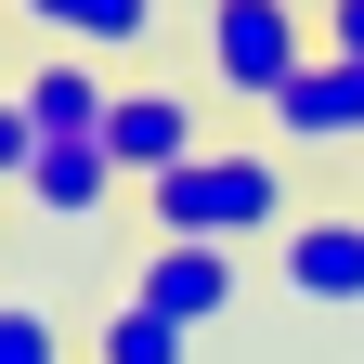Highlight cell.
Here are the masks:
<instances>
[{
	"instance_id": "2e32d148",
	"label": "cell",
	"mask_w": 364,
	"mask_h": 364,
	"mask_svg": "<svg viewBox=\"0 0 364 364\" xmlns=\"http://www.w3.org/2000/svg\"><path fill=\"white\" fill-rule=\"evenodd\" d=\"M312 14H326V0H312Z\"/></svg>"
},
{
	"instance_id": "ba28073f",
	"label": "cell",
	"mask_w": 364,
	"mask_h": 364,
	"mask_svg": "<svg viewBox=\"0 0 364 364\" xmlns=\"http://www.w3.org/2000/svg\"><path fill=\"white\" fill-rule=\"evenodd\" d=\"M117 196H130V182L105 156V130H65V144H39V169H26V208L39 221H105Z\"/></svg>"
},
{
	"instance_id": "9a60e30c",
	"label": "cell",
	"mask_w": 364,
	"mask_h": 364,
	"mask_svg": "<svg viewBox=\"0 0 364 364\" xmlns=\"http://www.w3.org/2000/svg\"><path fill=\"white\" fill-rule=\"evenodd\" d=\"M351 208H364V182H351Z\"/></svg>"
},
{
	"instance_id": "5bb4252c",
	"label": "cell",
	"mask_w": 364,
	"mask_h": 364,
	"mask_svg": "<svg viewBox=\"0 0 364 364\" xmlns=\"http://www.w3.org/2000/svg\"><path fill=\"white\" fill-rule=\"evenodd\" d=\"M169 14H208V0H169Z\"/></svg>"
},
{
	"instance_id": "9c48e42d",
	"label": "cell",
	"mask_w": 364,
	"mask_h": 364,
	"mask_svg": "<svg viewBox=\"0 0 364 364\" xmlns=\"http://www.w3.org/2000/svg\"><path fill=\"white\" fill-rule=\"evenodd\" d=\"M14 91H26L39 144H65V130H105V105H117V65H105V53H39Z\"/></svg>"
},
{
	"instance_id": "277c9868",
	"label": "cell",
	"mask_w": 364,
	"mask_h": 364,
	"mask_svg": "<svg viewBox=\"0 0 364 364\" xmlns=\"http://www.w3.org/2000/svg\"><path fill=\"white\" fill-rule=\"evenodd\" d=\"M260 130H273V156H364V65L351 53H312L260 105Z\"/></svg>"
},
{
	"instance_id": "7a4b0ae2",
	"label": "cell",
	"mask_w": 364,
	"mask_h": 364,
	"mask_svg": "<svg viewBox=\"0 0 364 364\" xmlns=\"http://www.w3.org/2000/svg\"><path fill=\"white\" fill-rule=\"evenodd\" d=\"M312 53H326L312 0H208L196 14V91H221V105H273Z\"/></svg>"
},
{
	"instance_id": "3957f363",
	"label": "cell",
	"mask_w": 364,
	"mask_h": 364,
	"mask_svg": "<svg viewBox=\"0 0 364 364\" xmlns=\"http://www.w3.org/2000/svg\"><path fill=\"white\" fill-rule=\"evenodd\" d=\"M221 130H208V105L182 78H117V105H105V156H117V182L144 196V182H169L182 156H208Z\"/></svg>"
},
{
	"instance_id": "6da1fadb",
	"label": "cell",
	"mask_w": 364,
	"mask_h": 364,
	"mask_svg": "<svg viewBox=\"0 0 364 364\" xmlns=\"http://www.w3.org/2000/svg\"><path fill=\"white\" fill-rule=\"evenodd\" d=\"M287 235L299 221V182L273 144H208V156H182L169 182H144V235H196V247H235V235Z\"/></svg>"
},
{
	"instance_id": "52a82bcc",
	"label": "cell",
	"mask_w": 364,
	"mask_h": 364,
	"mask_svg": "<svg viewBox=\"0 0 364 364\" xmlns=\"http://www.w3.org/2000/svg\"><path fill=\"white\" fill-rule=\"evenodd\" d=\"M0 14H14L39 53H105V65H130V53L156 39L169 0H0Z\"/></svg>"
},
{
	"instance_id": "4fadbf2b",
	"label": "cell",
	"mask_w": 364,
	"mask_h": 364,
	"mask_svg": "<svg viewBox=\"0 0 364 364\" xmlns=\"http://www.w3.org/2000/svg\"><path fill=\"white\" fill-rule=\"evenodd\" d=\"M312 26H326V53H351V65H364V0H326Z\"/></svg>"
},
{
	"instance_id": "30bf717a",
	"label": "cell",
	"mask_w": 364,
	"mask_h": 364,
	"mask_svg": "<svg viewBox=\"0 0 364 364\" xmlns=\"http://www.w3.org/2000/svg\"><path fill=\"white\" fill-rule=\"evenodd\" d=\"M78 364H196V326H169V312H144V299L117 287V312L78 326Z\"/></svg>"
},
{
	"instance_id": "8fae6325",
	"label": "cell",
	"mask_w": 364,
	"mask_h": 364,
	"mask_svg": "<svg viewBox=\"0 0 364 364\" xmlns=\"http://www.w3.org/2000/svg\"><path fill=\"white\" fill-rule=\"evenodd\" d=\"M0 364H78L65 312H53V299H0Z\"/></svg>"
},
{
	"instance_id": "7c38bea8",
	"label": "cell",
	"mask_w": 364,
	"mask_h": 364,
	"mask_svg": "<svg viewBox=\"0 0 364 364\" xmlns=\"http://www.w3.org/2000/svg\"><path fill=\"white\" fill-rule=\"evenodd\" d=\"M39 169V117H26V91H0V182H26Z\"/></svg>"
},
{
	"instance_id": "8992f818",
	"label": "cell",
	"mask_w": 364,
	"mask_h": 364,
	"mask_svg": "<svg viewBox=\"0 0 364 364\" xmlns=\"http://www.w3.org/2000/svg\"><path fill=\"white\" fill-rule=\"evenodd\" d=\"M235 247H196V235H144V260H130V299L169 312V326H221L235 312Z\"/></svg>"
},
{
	"instance_id": "5b68a950",
	"label": "cell",
	"mask_w": 364,
	"mask_h": 364,
	"mask_svg": "<svg viewBox=\"0 0 364 364\" xmlns=\"http://www.w3.org/2000/svg\"><path fill=\"white\" fill-rule=\"evenodd\" d=\"M273 287L299 312H364V208H299L273 235Z\"/></svg>"
}]
</instances>
